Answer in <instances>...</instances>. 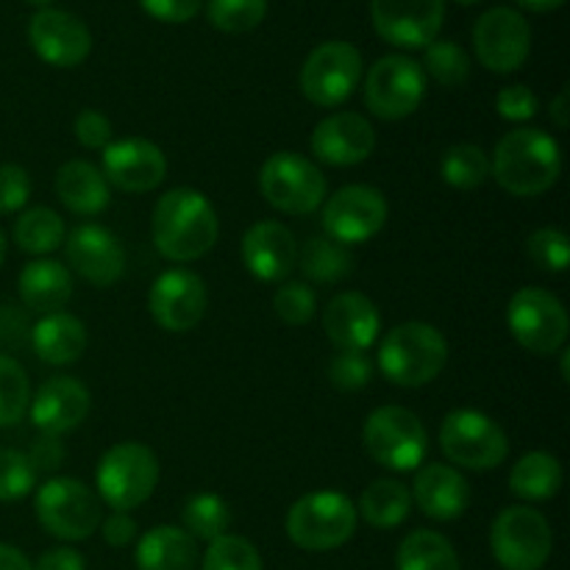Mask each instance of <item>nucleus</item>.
Returning <instances> with one entry per match:
<instances>
[{
    "mask_svg": "<svg viewBox=\"0 0 570 570\" xmlns=\"http://www.w3.org/2000/svg\"><path fill=\"white\" fill-rule=\"evenodd\" d=\"M490 549L504 570H543L554 549L551 523L527 504L507 507L490 527Z\"/></svg>",
    "mask_w": 570,
    "mask_h": 570,
    "instance_id": "obj_8",
    "label": "nucleus"
},
{
    "mask_svg": "<svg viewBox=\"0 0 570 570\" xmlns=\"http://www.w3.org/2000/svg\"><path fill=\"white\" fill-rule=\"evenodd\" d=\"M298 265L309 282L340 284L354 271V256L332 237H312L304 250H298Z\"/></svg>",
    "mask_w": 570,
    "mask_h": 570,
    "instance_id": "obj_34",
    "label": "nucleus"
},
{
    "mask_svg": "<svg viewBox=\"0 0 570 570\" xmlns=\"http://www.w3.org/2000/svg\"><path fill=\"white\" fill-rule=\"evenodd\" d=\"M360 81L362 53L351 42H340V39L317 45L301 67L298 78L304 98L323 109L343 106L360 87Z\"/></svg>",
    "mask_w": 570,
    "mask_h": 570,
    "instance_id": "obj_13",
    "label": "nucleus"
},
{
    "mask_svg": "<svg viewBox=\"0 0 570 570\" xmlns=\"http://www.w3.org/2000/svg\"><path fill=\"white\" fill-rule=\"evenodd\" d=\"M267 0H209L206 17L223 33H248L265 20Z\"/></svg>",
    "mask_w": 570,
    "mask_h": 570,
    "instance_id": "obj_39",
    "label": "nucleus"
},
{
    "mask_svg": "<svg viewBox=\"0 0 570 570\" xmlns=\"http://www.w3.org/2000/svg\"><path fill=\"white\" fill-rule=\"evenodd\" d=\"M562 488V465L549 451H529L512 465L510 490L523 501H549Z\"/></svg>",
    "mask_w": 570,
    "mask_h": 570,
    "instance_id": "obj_31",
    "label": "nucleus"
},
{
    "mask_svg": "<svg viewBox=\"0 0 570 570\" xmlns=\"http://www.w3.org/2000/svg\"><path fill=\"white\" fill-rule=\"evenodd\" d=\"M200 570H262V554L250 540L239 534H223L209 543Z\"/></svg>",
    "mask_w": 570,
    "mask_h": 570,
    "instance_id": "obj_40",
    "label": "nucleus"
},
{
    "mask_svg": "<svg viewBox=\"0 0 570 570\" xmlns=\"http://www.w3.org/2000/svg\"><path fill=\"white\" fill-rule=\"evenodd\" d=\"M449 343L443 332L421 321H410L384 334L379 345V371L399 387H423L443 373Z\"/></svg>",
    "mask_w": 570,
    "mask_h": 570,
    "instance_id": "obj_3",
    "label": "nucleus"
},
{
    "mask_svg": "<svg viewBox=\"0 0 570 570\" xmlns=\"http://www.w3.org/2000/svg\"><path fill=\"white\" fill-rule=\"evenodd\" d=\"M412 501L417 510L432 521H456L465 515L468 504H471V488L468 479L462 476L456 468L451 465H421L415 473V484H412Z\"/></svg>",
    "mask_w": 570,
    "mask_h": 570,
    "instance_id": "obj_25",
    "label": "nucleus"
},
{
    "mask_svg": "<svg viewBox=\"0 0 570 570\" xmlns=\"http://www.w3.org/2000/svg\"><path fill=\"white\" fill-rule=\"evenodd\" d=\"M551 120L557 122V128H568V89H562L560 95L554 98V104H551Z\"/></svg>",
    "mask_w": 570,
    "mask_h": 570,
    "instance_id": "obj_53",
    "label": "nucleus"
},
{
    "mask_svg": "<svg viewBox=\"0 0 570 570\" xmlns=\"http://www.w3.org/2000/svg\"><path fill=\"white\" fill-rule=\"evenodd\" d=\"M412 493L399 479H376L362 493L356 515L373 529H395L410 518Z\"/></svg>",
    "mask_w": 570,
    "mask_h": 570,
    "instance_id": "obj_30",
    "label": "nucleus"
},
{
    "mask_svg": "<svg viewBox=\"0 0 570 570\" xmlns=\"http://www.w3.org/2000/svg\"><path fill=\"white\" fill-rule=\"evenodd\" d=\"M259 189L267 204L284 215H312L326 200V176L306 156L278 150L262 165Z\"/></svg>",
    "mask_w": 570,
    "mask_h": 570,
    "instance_id": "obj_9",
    "label": "nucleus"
},
{
    "mask_svg": "<svg viewBox=\"0 0 570 570\" xmlns=\"http://www.w3.org/2000/svg\"><path fill=\"white\" fill-rule=\"evenodd\" d=\"M473 50L490 72H515L527 65L532 50V28L518 9L495 6L473 26Z\"/></svg>",
    "mask_w": 570,
    "mask_h": 570,
    "instance_id": "obj_15",
    "label": "nucleus"
},
{
    "mask_svg": "<svg viewBox=\"0 0 570 570\" xmlns=\"http://www.w3.org/2000/svg\"><path fill=\"white\" fill-rule=\"evenodd\" d=\"M33 570H87V560L81 551L70 549V546H56L39 557Z\"/></svg>",
    "mask_w": 570,
    "mask_h": 570,
    "instance_id": "obj_51",
    "label": "nucleus"
},
{
    "mask_svg": "<svg viewBox=\"0 0 570 570\" xmlns=\"http://www.w3.org/2000/svg\"><path fill=\"white\" fill-rule=\"evenodd\" d=\"M527 254L540 271L566 273L570 265V243L568 234L560 228H538L527 239Z\"/></svg>",
    "mask_w": 570,
    "mask_h": 570,
    "instance_id": "obj_42",
    "label": "nucleus"
},
{
    "mask_svg": "<svg viewBox=\"0 0 570 570\" xmlns=\"http://www.w3.org/2000/svg\"><path fill=\"white\" fill-rule=\"evenodd\" d=\"M3 259H6V234L3 228H0V267H3Z\"/></svg>",
    "mask_w": 570,
    "mask_h": 570,
    "instance_id": "obj_55",
    "label": "nucleus"
},
{
    "mask_svg": "<svg viewBox=\"0 0 570 570\" xmlns=\"http://www.w3.org/2000/svg\"><path fill=\"white\" fill-rule=\"evenodd\" d=\"M139 570H195L198 543L178 527H154L137 543Z\"/></svg>",
    "mask_w": 570,
    "mask_h": 570,
    "instance_id": "obj_29",
    "label": "nucleus"
},
{
    "mask_svg": "<svg viewBox=\"0 0 570 570\" xmlns=\"http://www.w3.org/2000/svg\"><path fill=\"white\" fill-rule=\"evenodd\" d=\"M100 173H104L106 184L117 187L120 193H150L165 181L167 156L150 139L126 137L106 145Z\"/></svg>",
    "mask_w": 570,
    "mask_h": 570,
    "instance_id": "obj_18",
    "label": "nucleus"
},
{
    "mask_svg": "<svg viewBox=\"0 0 570 570\" xmlns=\"http://www.w3.org/2000/svg\"><path fill=\"white\" fill-rule=\"evenodd\" d=\"M0 570H33V566L20 549H14L9 543H0Z\"/></svg>",
    "mask_w": 570,
    "mask_h": 570,
    "instance_id": "obj_52",
    "label": "nucleus"
},
{
    "mask_svg": "<svg viewBox=\"0 0 570 570\" xmlns=\"http://www.w3.org/2000/svg\"><path fill=\"white\" fill-rule=\"evenodd\" d=\"M354 501L345 493L317 490L295 501L287 512V538L304 551H334L356 532Z\"/></svg>",
    "mask_w": 570,
    "mask_h": 570,
    "instance_id": "obj_5",
    "label": "nucleus"
},
{
    "mask_svg": "<svg viewBox=\"0 0 570 570\" xmlns=\"http://www.w3.org/2000/svg\"><path fill=\"white\" fill-rule=\"evenodd\" d=\"M31 404V382L26 367L0 354V429L17 426Z\"/></svg>",
    "mask_w": 570,
    "mask_h": 570,
    "instance_id": "obj_37",
    "label": "nucleus"
},
{
    "mask_svg": "<svg viewBox=\"0 0 570 570\" xmlns=\"http://www.w3.org/2000/svg\"><path fill=\"white\" fill-rule=\"evenodd\" d=\"M273 309H276L278 321H284L287 326H304L315 317L317 295L309 284L284 282L273 295Z\"/></svg>",
    "mask_w": 570,
    "mask_h": 570,
    "instance_id": "obj_41",
    "label": "nucleus"
},
{
    "mask_svg": "<svg viewBox=\"0 0 570 570\" xmlns=\"http://www.w3.org/2000/svg\"><path fill=\"white\" fill-rule=\"evenodd\" d=\"M399 570H460V557L449 538L432 529H415L406 534L395 554Z\"/></svg>",
    "mask_w": 570,
    "mask_h": 570,
    "instance_id": "obj_32",
    "label": "nucleus"
},
{
    "mask_svg": "<svg viewBox=\"0 0 570 570\" xmlns=\"http://www.w3.org/2000/svg\"><path fill=\"white\" fill-rule=\"evenodd\" d=\"M37 484V471L26 451L0 449V501H20Z\"/></svg>",
    "mask_w": 570,
    "mask_h": 570,
    "instance_id": "obj_43",
    "label": "nucleus"
},
{
    "mask_svg": "<svg viewBox=\"0 0 570 570\" xmlns=\"http://www.w3.org/2000/svg\"><path fill=\"white\" fill-rule=\"evenodd\" d=\"M426 95V72L410 56H384L365 78V106L379 120H404L415 115Z\"/></svg>",
    "mask_w": 570,
    "mask_h": 570,
    "instance_id": "obj_12",
    "label": "nucleus"
},
{
    "mask_svg": "<svg viewBox=\"0 0 570 570\" xmlns=\"http://www.w3.org/2000/svg\"><path fill=\"white\" fill-rule=\"evenodd\" d=\"M456 3H462V6H473V3H482V0H456Z\"/></svg>",
    "mask_w": 570,
    "mask_h": 570,
    "instance_id": "obj_57",
    "label": "nucleus"
},
{
    "mask_svg": "<svg viewBox=\"0 0 570 570\" xmlns=\"http://www.w3.org/2000/svg\"><path fill=\"white\" fill-rule=\"evenodd\" d=\"M243 262L259 282L282 284L298 265V239L278 220L254 223L243 237Z\"/></svg>",
    "mask_w": 570,
    "mask_h": 570,
    "instance_id": "obj_23",
    "label": "nucleus"
},
{
    "mask_svg": "<svg viewBox=\"0 0 570 570\" xmlns=\"http://www.w3.org/2000/svg\"><path fill=\"white\" fill-rule=\"evenodd\" d=\"M540 100L538 95L532 92L523 83H512V87H504L499 95H495V111H499L504 120L510 122H527L538 115Z\"/></svg>",
    "mask_w": 570,
    "mask_h": 570,
    "instance_id": "obj_46",
    "label": "nucleus"
},
{
    "mask_svg": "<svg viewBox=\"0 0 570 570\" xmlns=\"http://www.w3.org/2000/svg\"><path fill=\"white\" fill-rule=\"evenodd\" d=\"M373 28L399 48H426L445 20V0H371Z\"/></svg>",
    "mask_w": 570,
    "mask_h": 570,
    "instance_id": "obj_17",
    "label": "nucleus"
},
{
    "mask_svg": "<svg viewBox=\"0 0 570 570\" xmlns=\"http://www.w3.org/2000/svg\"><path fill=\"white\" fill-rule=\"evenodd\" d=\"M89 406H92V399H89L87 384L72 376H53L39 384L37 395H31L28 415L39 432L61 438L87 421Z\"/></svg>",
    "mask_w": 570,
    "mask_h": 570,
    "instance_id": "obj_22",
    "label": "nucleus"
},
{
    "mask_svg": "<svg viewBox=\"0 0 570 570\" xmlns=\"http://www.w3.org/2000/svg\"><path fill=\"white\" fill-rule=\"evenodd\" d=\"M56 195L72 215L95 217L109 206L111 193L100 167L87 159H72L56 173Z\"/></svg>",
    "mask_w": 570,
    "mask_h": 570,
    "instance_id": "obj_26",
    "label": "nucleus"
},
{
    "mask_svg": "<svg viewBox=\"0 0 570 570\" xmlns=\"http://www.w3.org/2000/svg\"><path fill=\"white\" fill-rule=\"evenodd\" d=\"M31 345L45 365H72L87 351V326L70 312H53L31 328Z\"/></svg>",
    "mask_w": 570,
    "mask_h": 570,
    "instance_id": "obj_27",
    "label": "nucleus"
},
{
    "mask_svg": "<svg viewBox=\"0 0 570 570\" xmlns=\"http://www.w3.org/2000/svg\"><path fill=\"white\" fill-rule=\"evenodd\" d=\"M159 484V460L142 443H117L100 456L95 471L98 499L111 507V512H131L154 495Z\"/></svg>",
    "mask_w": 570,
    "mask_h": 570,
    "instance_id": "obj_4",
    "label": "nucleus"
},
{
    "mask_svg": "<svg viewBox=\"0 0 570 570\" xmlns=\"http://www.w3.org/2000/svg\"><path fill=\"white\" fill-rule=\"evenodd\" d=\"M323 332L340 351H367L382 332V315L367 295L340 293L323 309Z\"/></svg>",
    "mask_w": 570,
    "mask_h": 570,
    "instance_id": "obj_24",
    "label": "nucleus"
},
{
    "mask_svg": "<svg viewBox=\"0 0 570 570\" xmlns=\"http://www.w3.org/2000/svg\"><path fill=\"white\" fill-rule=\"evenodd\" d=\"M362 443L371 460L395 473H410L429 454V434L421 417L406 406H379L362 426Z\"/></svg>",
    "mask_w": 570,
    "mask_h": 570,
    "instance_id": "obj_6",
    "label": "nucleus"
},
{
    "mask_svg": "<svg viewBox=\"0 0 570 570\" xmlns=\"http://www.w3.org/2000/svg\"><path fill=\"white\" fill-rule=\"evenodd\" d=\"M65 220L50 206H33L14 220L17 248L31 256L53 254L59 250V245H65Z\"/></svg>",
    "mask_w": 570,
    "mask_h": 570,
    "instance_id": "obj_33",
    "label": "nucleus"
},
{
    "mask_svg": "<svg viewBox=\"0 0 570 570\" xmlns=\"http://www.w3.org/2000/svg\"><path fill=\"white\" fill-rule=\"evenodd\" d=\"M443 181L454 189H476L490 178V159L479 145L456 142L440 159Z\"/></svg>",
    "mask_w": 570,
    "mask_h": 570,
    "instance_id": "obj_36",
    "label": "nucleus"
},
{
    "mask_svg": "<svg viewBox=\"0 0 570 570\" xmlns=\"http://www.w3.org/2000/svg\"><path fill=\"white\" fill-rule=\"evenodd\" d=\"M562 173L560 145L540 128H515L495 142L490 176L515 198L549 193Z\"/></svg>",
    "mask_w": 570,
    "mask_h": 570,
    "instance_id": "obj_2",
    "label": "nucleus"
},
{
    "mask_svg": "<svg viewBox=\"0 0 570 570\" xmlns=\"http://www.w3.org/2000/svg\"><path fill=\"white\" fill-rule=\"evenodd\" d=\"M376 148L371 120L356 111H334L312 131V154L332 167L362 165Z\"/></svg>",
    "mask_w": 570,
    "mask_h": 570,
    "instance_id": "obj_21",
    "label": "nucleus"
},
{
    "mask_svg": "<svg viewBox=\"0 0 570 570\" xmlns=\"http://www.w3.org/2000/svg\"><path fill=\"white\" fill-rule=\"evenodd\" d=\"M387 223V198L367 184H348L323 200L326 237L340 245H362L376 237Z\"/></svg>",
    "mask_w": 570,
    "mask_h": 570,
    "instance_id": "obj_14",
    "label": "nucleus"
},
{
    "mask_svg": "<svg viewBox=\"0 0 570 570\" xmlns=\"http://www.w3.org/2000/svg\"><path fill=\"white\" fill-rule=\"evenodd\" d=\"M72 131H76V139L89 150H104L106 145L111 142V122L109 117H104L95 109H83L76 115V122H72Z\"/></svg>",
    "mask_w": 570,
    "mask_h": 570,
    "instance_id": "obj_47",
    "label": "nucleus"
},
{
    "mask_svg": "<svg viewBox=\"0 0 570 570\" xmlns=\"http://www.w3.org/2000/svg\"><path fill=\"white\" fill-rule=\"evenodd\" d=\"M209 306V293L198 273L173 267L154 282L148 295V309L156 326L165 332L184 334L198 326Z\"/></svg>",
    "mask_w": 570,
    "mask_h": 570,
    "instance_id": "obj_16",
    "label": "nucleus"
},
{
    "mask_svg": "<svg viewBox=\"0 0 570 570\" xmlns=\"http://www.w3.org/2000/svg\"><path fill=\"white\" fill-rule=\"evenodd\" d=\"M154 245L167 262H195L215 248L220 237V220L204 193L193 187H176L156 200Z\"/></svg>",
    "mask_w": 570,
    "mask_h": 570,
    "instance_id": "obj_1",
    "label": "nucleus"
},
{
    "mask_svg": "<svg viewBox=\"0 0 570 570\" xmlns=\"http://www.w3.org/2000/svg\"><path fill=\"white\" fill-rule=\"evenodd\" d=\"M184 532L193 540H204V543H212V540L228 534V527H232V510H228L226 501L215 493H198L184 504Z\"/></svg>",
    "mask_w": 570,
    "mask_h": 570,
    "instance_id": "obj_35",
    "label": "nucleus"
},
{
    "mask_svg": "<svg viewBox=\"0 0 570 570\" xmlns=\"http://www.w3.org/2000/svg\"><path fill=\"white\" fill-rule=\"evenodd\" d=\"M26 3H31V6H39V9H48V6L53 3V0H26Z\"/></svg>",
    "mask_w": 570,
    "mask_h": 570,
    "instance_id": "obj_56",
    "label": "nucleus"
},
{
    "mask_svg": "<svg viewBox=\"0 0 570 570\" xmlns=\"http://www.w3.org/2000/svg\"><path fill=\"white\" fill-rule=\"evenodd\" d=\"M67 262L83 282L95 287H111L126 273V250L120 239L104 226L83 223L65 237Z\"/></svg>",
    "mask_w": 570,
    "mask_h": 570,
    "instance_id": "obj_20",
    "label": "nucleus"
},
{
    "mask_svg": "<svg viewBox=\"0 0 570 570\" xmlns=\"http://www.w3.org/2000/svg\"><path fill=\"white\" fill-rule=\"evenodd\" d=\"M31 198V176L20 165H0V215H14Z\"/></svg>",
    "mask_w": 570,
    "mask_h": 570,
    "instance_id": "obj_45",
    "label": "nucleus"
},
{
    "mask_svg": "<svg viewBox=\"0 0 570 570\" xmlns=\"http://www.w3.org/2000/svg\"><path fill=\"white\" fill-rule=\"evenodd\" d=\"M26 456L39 476V473L59 471V468L65 465L67 451H65V443H61V438H56V434H39V438L28 445Z\"/></svg>",
    "mask_w": 570,
    "mask_h": 570,
    "instance_id": "obj_48",
    "label": "nucleus"
},
{
    "mask_svg": "<svg viewBox=\"0 0 570 570\" xmlns=\"http://www.w3.org/2000/svg\"><path fill=\"white\" fill-rule=\"evenodd\" d=\"M22 304L39 315L65 312L72 298V276L56 259H33L20 273Z\"/></svg>",
    "mask_w": 570,
    "mask_h": 570,
    "instance_id": "obj_28",
    "label": "nucleus"
},
{
    "mask_svg": "<svg viewBox=\"0 0 570 570\" xmlns=\"http://www.w3.org/2000/svg\"><path fill=\"white\" fill-rule=\"evenodd\" d=\"M100 527H104V540L111 549H126V546H131L137 540L139 532L137 521L128 512H111L106 521H100Z\"/></svg>",
    "mask_w": 570,
    "mask_h": 570,
    "instance_id": "obj_50",
    "label": "nucleus"
},
{
    "mask_svg": "<svg viewBox=\"0 0 570 570\" xmlns=\"http://www.w3.org/2000/svg\"><path fill=\"white\" fill-rule=\"evenodd\" d=\"M423 72L432 76L440 87H462L471 78V59L465 50L449 39H434L426 45V56H423Z\"/></svg>",
    "mask_w": 570,
    "mask_h": 570,
    "instance_id": "obj_38",
    "label": "nucleus"
},
{
    "mask_svg": "<svg viewBox=\"0 0 570 570\" xmlns=\"http://www.w3.org/2000/svg\"><path fill=\"white\" fill-rule=\"evenodd\" d=\"M33 512H37V521L42 523L45 532L67 540V543L92 538L104 521L98 493H92L87 484L70 476L48 479L37 490Z\"/></svg>",
    "mask_w": 570,
    "mask_h": 570,
    "instance_id": "obj_7",
    "label": "nucleus"
},
{
    "mask_svg": "<svg viewBox=\"0 0 570 570\" xmlns=\"http://www.w3.org/2000/svg\"><path fill=\"white\" fill-rule=\"evenodd\" d=\"M139 6H142L154 20L181 26V22H189L198 14L204 0H139Z\"/></svg>",
    "mask_w": 570,
    "mask_h": 570,
    "instance_id": "obj_49",
    "label": "nucleus"
},
{
    "mask_svg": "<svg viewBox=\"0 0 570 570\" xmlns=\"http://www.w3.org/2000/svg\"><path fill=\"white\" fill-rule=\"evenodd\" d=\"M440 449L454 465L468 471H493L510 454V440L484 412L454 410L440 426Z\"/></svg>",
    "mask_w": 570,
    "mask_h": 570,
    "instance_id": "obj_11",
    "label": "nucleus"
},
{
    "mask_svg": "<svg viewBox=\"0 0 570 570\" xmlns=\"http://www.w3.org/2000/svg\"><path fill=\"white\" fill-rule=\"evenodd\" d=\"M33 53L50 67H78L92 50V33L76 14L61 9H39L28 22Z\"/></svg>",
    "mask_w": 570,
    "mask_h": 570,
    "instance_id": "obj_19",
    "label": "nucleus"
},
{
    "mask_svg": "<svg viewBox=\"0 0 570 570\" xmlns=\"http://www.w3.org/2000/svg\"><path fill=\"white\" fill-rule=\"evenodd\" d=\"M373 376V365L365 356V351H340L328 365V382L340 390V393H360L367 387Z\"/></svg>",
    "mask_w": 570,
    "mask_h": 570,
    "instance_id": "obj_44",
    "label": "nucleus"
},
{
    "mask_svg": "<svg viewBox=\"0 0 570 570\" xmlns=\"http://www.w3.org/2000/svg\"><path fill=\"white\" fill-rule=\"evenodd\" d=\"M518 3H521L523 9L534 11V14H546V11L560 9V6L566 3V0H518Z\"/></svg>",
    "mask_w": 570,
    "mask_h": 570,
    "instance_id": "obj_54",
    "label": "nucleus"
},
{
    "mask_svg": "<svg viewBox=\"0 0 570 570\" xmlns=\"http://www.w3.org/2000/svg\"><path fill=\"white\" fill-rule=\"evenodd\" d=\"M507 326L521 348L534 356H554L568 343V312L554 293L543 287L518 289L507 306Z\"/></svg>",
    "mask_w": 570,
    "mask_h": 570,
    "instance_id": "obj_10",
    "label": "nucleus"
}]
</instances>
